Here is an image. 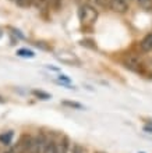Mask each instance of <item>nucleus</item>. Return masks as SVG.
<instances>
[{
  "label": "nucleus",
  "instance_id": "1",
  "mask_svg": "<svg viewBox=\"0 0 152 153\" xmlns=\"http://www.w3.org/2000/svg\"><path fill=\"white\" fill-rule=\"evenodd\" d=\"M96 17H98V13L91 6H82L80 8V20L84 25H92L95 22Z\"/></svg>",
  "mask_w": 152,
  "mask_h": 153
},
{
  "label": "nucleus",
  "instance_id": "2",
  "mask_svg": "<svg viewBox=\"0 0 152 153\" xmlns=\"http://www.w3.org/2000/svg\"><path fill=\"white\" fill-rule=\"evenodd\" d=\"M56 59L59 61H61L63 64H68V65H80L81 64L80 59L73 52H68V50H59V52L56 53Z\"/></svg>",
  "mask_w": 152,
  "mask_h": 153
},
{
  "label": "nucleus",
  "instance_id": "3",
  "mask_svg": "<svg viewBox=\"0 0 152 153\" xmlns=\"http://www.w3.org/2000/svg\"><path fill=\"white\" fill-rule=\"evenodd\" d=\"M45 143H46V139H45L42 135H38L31 141V148H29V153H43V148Z\"/></svg>",
  "mask_w": 152,
  "mask_h": 153
},
{
  "label": "nucleus",
  "instance_id": "4",
  "mask_svg": "<svg viewBox=\"0 0 152 153\" xmlns=\"http://www.w3.org/2000/svg\"><path fill=\"white\" fill-rule=\"evenodd\" d=\"M31 141H32V138H29V137H22L21 138L20 142L17 143V148H14L16 153H29Z\"/></svg>",
  "mask_w": 152,
  "mask_h": 153
},
{
  "label": "nucleus",
  "instance_id": "5",
  "mask_svg": "<svg viewBox=\"0 0 152 153\" xmlns=\"http://www.w3.org/2000/svg\"><path fill=\"white\" fill-rule=\"evenodd\" d=\"M110 7L117 13H124L128 7L127 0H110Z\"/></svg>",
  "mask_w": 152,
  "mask_h": 153
},
{
  "label": "nucleus",
  "instance_id": "6",
  "mask_svg": "<svg viewBox=\"0 0 152 153\" xmlns=\"http://www.w3.org/2000/svg\"><path fill=\"white\" fill-rule=\"evenodd\" d=\"M140 64H141L140 59L137 56H134V54H130V56L126 59V65H127V68H130V70H138Z\"/></svg>",
  "mask_w": 152,
  "mask_h": 153
},
{
  "label": "nucleus",
  "instance_id": "7",
  "mask_svg": "<svg viewBox=\"0 0 152 153\" xmlns=\"http://www.w3.org/2000/svg\"><path fill=\"white\" fill-rule=\"evenodd\" d=\"M140 46H141V50H142V52H151L152 50V32L148 33L144 39L141 40Z\"/></svg>",
  "mask_w": 152,
  "mask_h": 153
},
{
  "label": "nucleus",
  "instance_id": "8",
  "mask_svg": "<svg viewBox=\"0 0 152 153\" xmlns=\"http://www.w3.org/2000/svg\"><path fill=\"white\" fill-rule=\"evenodd\" d=\"M13 137H14L13 131H7V132L0 134V143H3V145H10L13 141Z\"/></svg>",
  "mask_w": 152,
  "mask_h": 153
},
{
  "label": "nucleus",
  "instance_id": "9",
  "mask_svg": "<svg viewBox=\"0 0 152 153\" xmlns=\"http://www.w3.org/2000/svg\"><path fill=\"white\" fill-rule=\"evenodd\" d=\"M43 153H57V145L53 141H46L43 148Z\"/></svg>",
  "mask_w": 152,
  "mask_h": 153
},
{
  "label": "nucleus",
  "instance_id": "10",
  "mask_svg": "<svg viewBox=\"0 0 152 153\" xmlns=\"http://www.w3.org/2000/svg\"><path fill=\"white\" fill-rule=\"evenodd\" d=\"M68 152V139L63 138L60 139L59 145H57V153H67Z\"/></svg>",
  "mask_w": 152,
  "mask_h": 153
},
{
  "label": "nucleus",
  "instance_id": "11",
  "mask_svg": "<svg viewBox=\"0 0 152 153\" xmlns=\"http://www.w3.org/2000/svg\"><path fill=\"white\" fill-rule=\"evenodd\" d=\"M17 54H18L20 57H29V59L35 57L34 52H32V50H27V49H20V50L17 52Z\"/></svg>",
  "mask_w": 152,
  "mask_h": 153
},
{
  "label": "nucleus",
  "instance_id": "12",
  "mask_svg": "<svg viewBox=\"0 0 152 153\" xmlns=\"http://www.w3.org/2000/svg\"><path fill=\"white\" fill-rule=\"evenodd\" d=\"M61 105H63V106H67V107H71V109H77V110H81V109H82V105L77 103V102L64 100V102H61Z\"/></svg>",
  "mask_w": 152,
  "mask_h": 153
},
{
  "label": "nucleus",
  "instance_id": "13",
  "mask_svg": "<svg viewBox=\"0 0 152 153\" xmlns=\"http://www.w3.org/2000/svg\"><path fill=\"white\" fill-rule=\"evenodd\" d=\"M34 95H35V96H38V97H40V99H43V100L50 99V95H49V93L42 92V91H34Z\"/></svg>",
  "mask_w": 152,
  "mask_h": 153
},
{
  "label": "nucleus",
  "instance_id": "14",
  "mask_svg": "<svg viewBox=\"0 0 152 153\" xmlns=\"http://www.w3.org/2000/svg\"><path fill=\"white\" fill-rule=\"evenodd\" d=\"M138 3H140V6H142V7H148L149 4L152 3V0H137Z\"/></svg>",
  "mask_w": 152,
  "mask_h": 153
},
{
  "label": "nucleus",
  "instance_id": "15",
  "mask_svg": "<svg viewBox=\"0 0 152 153\" xmlns=\"http://www.w3.org/2000/svg\"><path fill=\"white\" fill-rule=\"evenodd\" d=\"M16 1H17L18 4H21V6H24V4L28 3V0H16Z\"/></svg>",
  "mask_w": 152,
  "mask_h": 153
},
{
  "label": "nucleus",
  "instance_id": "16",
  "mask_svg": "<svg viewBox=\"0 0 152 153\" xmlns=\"http://www.w3.org/2000/svg\"><path fill=\"white\" fill-rule=\"evenodd\" d=\"M52 1H53L55 4H59V3H60V0H52Z\"/></svg>",
  "mask_w": 152,
  "mask_h": 153
},
{
  "label": "nucleus",
  "instance_id": "17",
  "mask_svg": "<svg viewBox=\"0 0 152 153\" xmlns=\"http://www.w3.org/2000/svg\"><path fill=\"white\" fill-rule=\"evenodd\" d=\"M1 38H3V31L0 29V39H1Z\"/></svg>",
  "mask_w": 152,
  "mask_h": 153
},
{
  "label": "nucleus",
  "instance_id": "18",
  "mask_svg": "<svg viewBox=\"0 0 152 153\" xmlns=\"http://www.w3.org/2000/svg\"><path fill=\"white\" fill-rule=\"evenodd\" d=\"M141 153H144V152H141Z\"/></svg>",
  "mask_w": 152,
  "mask_h": 153
},
{
  "label": "nucleus",
  "instance_id": "19",
  "mask_svg": "<svg viewBox=\"0 0 152 153\" xmlns=\"http://www.w3.org/2000/svg\"><path fill=\"white\" fill-rule=\"evenodd\" d=\"M3 153H4V152H3Z\"/></svg>",
  "mask_w": 152,
  "mask_h": 153
},
{
  "label": "nucleus",
  "instance_id": "20",
  "mask_svg": "<svg viewBox=\"0 0 152 153\" xmlns=\"http://www.w3.org/2000/svg\"><path fill=\"white\" fill-rule=\"evenodd\" d=\"M99 153H100V152H99Z\"/></svg>",
  "mask_w": 152,
  "mask_h": 153
}]
</instances>
